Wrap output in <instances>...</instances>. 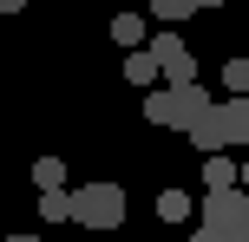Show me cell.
Returning a JSON list of instances; mask_svg holds the SVG:
<instances>
[{
    "label": "cell",
    "instance_id": "cell-1",
    "mask_svg": "<svg viewBox=\"0 0 249 242\" xmlns=\"http://www.w3.org/2000/svg\"><path fill=\"white\" fill-rule=\"evenodd\" d=\"M210 92L203 85H158V92H144V118L151 125H171V131H197L203 118H210Z\"/></svg>",
    "mask_w": 249,
    "mask_h": 242
},
{
    "label": "cell",
    "instance_id": "cell-2",
    "mask_svg": "<svg viewBox=\"0 0 249 242\" xmlns=\"http://www.w3.org/2000/svg\"><path fill=\"white\" fill-rule=\"evenodd\" d=\"M190 144H197L203 157H216L223 144H249V92H243V98L210 105V118H203V125L190 131Z\"/></svg>",
    "mask_w": 249,
    "mask_h": 242
},
{
    "label": "cell",
    "instance_id": "cell-3",
    "mask_svg": "<svg viewBox=\"0 0 249 242\" xmlns=\"http://www.w3.org/2000/svg\"><path fill=\"white\" fill-rule=\"evenodd\" d=\"M72 223H86V229H118L124 223V190L118 183H86V190H72Z\"/></svg>",
    "mask_w": 249,
    "mask_h": 242
},
{
    "label": "cell",
    "instance_id": "cell-4",
    "mask_svg": "<svg viewBox=\"0 0 249 242\" xmlns=\"http://www.w3.org/2000/svg\"><path fill=\"white\" fill-rule=\"evenodd\" d=\"M151 52H158V72H164V85H197V59H190V46L164 26L158 39H151Z\"/></svg>",
    "mask_w": 249,
    "mask_h": 242
},
{
    "label": "cell",
    "instance_id": "cell-5",
    "mask_svg": "<svg viewBox=\"0 0 249 242\" xmlns=\"http://www.w3.org/2000/svg\"><path fill=\"white\" fill-rule=\"evenodd\" d=\"M124 79H131V85H158V52H151V46H131V52H124Z\"/></svg>",
    "mask_w": 249,
    "mask_h": 242
},
{
    "label": "cell",
    "instance_id": "cell-6",
    "mask_svg": "<svg viewBox=\"0 0 249 242\" xmlns=\"http://www.w3.org/2000/svg\"><path fill=\"white\" fill-rule=\"evenodd\" d=\"M230 183H243V164H230L223 151L203 157V190H230Z\"/></svg>",
    "mask_w": 249,
    "mask_h": 242
},
{
    "label": "cell",
    "instance_id": "cell-7",
    "mask_svg": "<svg viewBox=\"0 0 249 242\" xmlns=\"http://www.w3.org/2000/svg\"><path fill=\"white\" fill-rule=\"evenodd\" d=\"M39 216L46 223H72V190H39Z\"/></svg>",
    "mask_w": 249,
    "mask_h": 242
},
{
    "label": "cell",
    "instance_id": "cell-8",
    "mask_svg": "<svg viewBox=\"0 0 249 242\" xmlns=\"http://www.w3.org/2000/svg\"><path fill=\"white\" fill-rule=\"evenodd\" d=\"M151 13H158L164 26H177V20H190V13H203L197 0H151Z\"/></svg>",
    "mask_w": 249,
    "mask_h": 242
},
{
    "label": "cell",
    "instance_id": "cell-9",
    "mask_svg": "<svg viewBox=\"0 0 249 242\" xmlns=\"http://www.w3.org/2000/svg\"><path fill=\"white\" fill-rule=\"evenodd\" d=\"M33 183H39V190H66V164H59V157H39V164H33Z\"/></svg>",
    "mask_w": 249,
    "mask_h": 242
},
{
    "label": "cell",
    "instance_id": "cell-10",
    "mask_svg": "<svg viewBox=\"0 0 249 242\" xmlns=\"http://www.w3.org/2000/svg\"><path fill=\"white\" fill-rule=\"evenodd\" d=\"M158 216H164V223H184V216H190V196L177 190V183H171V190L158 196Z\"/></svg>",
    "mask_w": 249,
    "mask_h": 242
},
{
    "label": "cell",
    "instance_id": "cell-11",
    "mask_svg": "<svg viewBox=\"0 0 249 242\" xmlns=\"http://www.w3.org/2000/svg\"><path fill=\"white\" fill-rule=\"evenodd\" d=\"M112 39H118V46H138V39H144V20H138V13H118V20H112Z\"/></svg>",
    "mask_w": 249,
    "mask_h": 242
},
{
    "label": "cell",
    "instance_id": "cell-12",
    "mask_svg": "<svg viewBox=\"0 0 249 242\" xmlns=\"http://www.w3.org/2000/svg\"><path fill=\"white\" fill-rule=\"evenodd\" d=\"M223 85L243 98V92H249V59H230V65H223Z\"/></svg>",
    "mask_w": 249,
    "mask_h": 242
},
{
    "label": "cell",
    "instance_id": "cell-13",
    "mask_svg": "<svg viewBox=\"0 0 249 242\" xmlns=\"http://www.w3.org/2000/svg\"><path fill=\"white\" fill-rule=\"evenodd\" d=\"M190 242H223V236H216V229H197V236H190Z\"/></svg>",
    "mask_w": 249,
    "mask_h": 242
},
{
    "label": "cell",
    "instance_id": "cell-14",
    "mask_svg": "<svg viewBox=\"0 0 249 242\" xmlns=\"http://www.w3.org/2000/svg\"><path fill=\"white\" fill-rule=\"evenodd\" d=\"M20 7H26V0H0V13H20Z\"/></svg>",
    "mask_w": 249,
    "mask_h": 242
},
{
    "label": "cell",
    "instance_id": "cell-15",
    "mask_svg": "<svg viewBox=\"0 0 249 242\" xmlns=\"http://www.w3.org/2000/svg\"><path fill=\"white\" fill-rule=\"evenodd\" d=\"M7 242H46V236H7Z\"/></svg>",
    "mask_w": 249,
    "mask_h": 242
},
{
    "label": "cell",
    "instance_id": "cell-16",
    "mask_svg": "<svg viewBox=\"0 0 249 242\" xmlns=\"http://www.w3.org/2000/svg\"><path fill=\"white\" fill-rule=\"evenodd\" d=\"M197 7H223V0H197Z\"/></svg>",
    "mask_w": 249,
    "mask_h": 242
},
{
    "label": "cell",
    "instance_id": "cell-17",
    "mask_svg": "<svg viewBox=\"0 0 249 242\" xmlns=\"http://www.w3.org/2000/svg\"><path fill=\"white\" fill-rule=\"evenodd\" d=\"M243 190H249V164H243Z\"/></svg>",
    "mask_w": 249,
    "mask_h": 242
},
{
    "label": "cell",
    "instance_id": "cell-18",
    "mask_svg": "<svg viewBox=\"0 0 249 242\" xmlns=\"http://www.w3.org/2000/svg\"><path fill=\"white\" fill-rule=\"evenodd\" d=\"M99 242H105V236H99Z\"/></svg>",
    "mask_w": 249,
    "mask_h": 242
}]
</instances>
